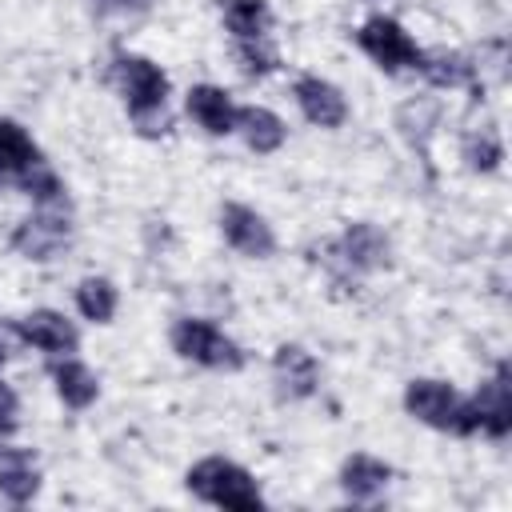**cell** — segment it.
Returning a JSON list of instances; mask_svg holds the SVG:
<instances>
[{
  "instance_id": "1",
  "label": "cell",
  "mask_w": 512,
  "mask_h": 512,
  "mask_svg": "<svg viewBox=\"0 0 512 512\" xmlns=\"http://www.w3.org/2000/svg\"><path fill=\"white\" fill-rule=\"evenodd\" d=\"M108 80L112 88L120 92L124 108H128V120L140 136L156 140L172 128V112H168V76L156 60L148 56H136V52H120L108 68Z\"/></svg>"
},
{
  "instance_id": "2",
  "label": "cell",
  "mask_w": 512,
  "mask_h": 512,
  "mask_svg": "<svg viewBox=\"0 0 512 512\" xmlns=\"http://www.w3.org/2000/svg\"><path fill=\"white\" fill-rule=\"evenodd\" d=\"M188 492L204 504H216V508H236V512H260L264 508V496H260V484L252 480V472L228 456H204L188 468L184 476Z\"/></svg>"
},
{
  "instance_id": "3",
  "label": "cell",
  "mask_w": 512,
  "mask_h": 512,
  "mask_svg": "<svg viewBox=\"0 0 512 512\" xmlns=\"http://www.w3.org/2000/svg\"><path fill=\"white\" fill-rule=\"evenodd\" d=\"M404 412L436 432H448V436H476V416H472V404L468 396H460L448 380H432V376H420V380H408L404 388Z\"/></svg>"
},
{
  "instance_id": "4",
  "label": "cell",
  "mask_w": 512,
  "mask_h": 512,
  "mask_svg": "<svg viewBox=\"0 0 512 512\" xmlns=\"http://www.w3.org/2000/svg\"><path fill=\"white\" fill-rule=\"evenodd\" d=\"M168 340H172V352L188 364H200L208 372H240L244 368V348L224 332L216 328L212 320L204 316H180L172 320L168 328Z\"/></svg>"
},
{
  "instance_id": "5",
  "label": "cell",
  "mask_w": 512,
  "mask_h": 512,
  "mask_svg": "<svg viewBox=\"0 0 512 512\" xmlns=\"http://www.w3.org/2000/svg\"><path fill=\"white\" fill-rule=\"evenodd\" d=\"M324 252H328L324 264L336 276H368L392 264V240L372 220H352L332 244H324Z\"/></svg>"
},
{
  "instance_id": "6",
  "label": "cell",
  "mask_w": 512,
  "mask_h": 512,
  "mask_svg": "<svg viewBox=\"0 0 512 512\" xmlns=\"http://www.w3.org/2000/svg\"><path fill=\"white\" fill-rule=\"evenodd\" d=\"M356 44H360V52H364L376 68H384L388 76H396V72H404V68L416 72L420 44L408 36V28H404L400 20H392V16H384V12L368 16V20L356 28Z\"/></svg>"
},
{
  "instance_id": "7",
  "label": "cell",
  "mask_w": 512,
  "mask_h": 512,
  "mask_svg": "<svg viewBox=\"0 0 512 512\" xmlns=\"http://www.w3.org/2000/svg\"><path fill=\"white\" fill-rule=\"evenodd\" d=\"M72 240V220L68 208H36L32 216H24L12 232V248L24 260H52L60 248H68Z\"/></svg>"
},
{
  "instance_id": "8",
  "label": "cell",
  "mask_w": 512,
  "mask_h": 512,
  "mask_svg": "<svg viewBox=\"0 0 512 512\" xmlns=\"http://www.w3.org/2000/svg\"><path fill=\"white\" fill-rule=\"evenodd\" d=\"M220 236L228 240V248H236V252L248 256V260H268V256L276 252V232H272V224H268L256 208L236 204V200L220 204Z\"/></svg>"
},
{
  "instance_id": "9",
  "label": "cell",
  "mask_w": 512,
  "mask_h": 512,
  "mask_svg": "<svg viewBox=\"0 0 512 512\" xmlns=\"http://www.w3.org/2000/svg\"><path fill=\"white\" fill-rule=\"evenodd\" d=\"M468 404H472V416H476V432H484L488 440H504L512 432V384H508V364L504 360L476 388V396H468Z\"/></svg>"
},
{
  "instance_id": "10",
  "label": "cell",
  "mask_w": 512,
  "mask_h": 512,
  "mask_svg": "<svg viewBox=\"0 0 512 512\" xmlns=\"http://www.w3.org/2000/svg\"><path fill=\"white\" fill-rule=\"evenodd\" d=\"M12 328H16V336H20L24 344H32V348H40V352H48V356H72V352L80 348L76 324H72L64 312H56V308H32V312L20 316Z\"/></svg>"
},
{
  "instance_id": "11",
  "label": "cell",
  "mask_w": 512,
  "mask_h": 512,
  "mask_svg": "<svg viewBox=\"0 0 512 512\" xmlns=\"http://www.w3.org/2000/svg\"><path fill=\"white\" fill-rule=\"evenodd\" d=\"M272 384L280 400H308L320 388V364L304 344H280L272 352Z\"/></svg>"
},
{
  "instance_id": "12",
  "label": "cell",
  "mask_w": 512,
  "mask_h": 512,
  "mask_svg": "<svg viewBox=\"0 0 512 512\" xmlns=\"http://www.w3.org/2000/svg\"><path fill=\"white\" fill-rule=\"evenodd\" d=\"M292 96H296V108L304 112V120L316 124V128H328L332 132V128H340L348 120L344 92L332 80H324V76H296Z\"/></svg>"
},
{
  "instance_id": "13",
  "label": "cell",
  "mask_w": 512,
  "mask_h": 512,
  "mask_svg": "<svg viewBox=\"0 0 512 512\" xmlns=\"http://www.w3.org/2000/svg\"><path fill=\"white\" fill-rule=\"evenodd\" d=\"M40 460L32 448L0 444V496L12 504H28L40 492Z\"/></svg>"
},
{
  "instance_id": "14",
  "label": "cell",
  "mask_w": 512,
  "mask_h": 512,
  "mask_svg": "<svg viewBox=\"0 0 512 512\" xmlns=\"http://www.w3.org/2000/svg\"><path fill=\"white\" fill-rule=\"evenodd\" d=\"M184 108H188V116H192L208 136H228V132H236V104H232V96H228L220 84H196V88H188Z\"/></svg>"
},
{
  "instance_id": "15",
  "label": "cell",
  "mask_w": 512,
  "mask_h": 512,
  "mask_svg": "<svg viewBox=\"0 0 512 512\" xmlns=\"http://www.w3.org/2000/svg\"><path fill=\"white\" fill-rule=\"evenodd\" d=\"M392 484V468L380 460V456H368V452H352L344 464H340V488L352 504H368L376 500L384 488Z\"/></svg>"
},
{
  "instance_id": "16",
  "label": "cell",
  "mask_w": 512,
  "mask_h": 512,
  "mask_svg": "<svg viewBox=\"0 0 512 512\" xmlns=\"http://www.w3.org/2000/svg\"><path fill=\"white\" fill-rule=\"evenodd\" d=\"M236 132L244 136V144L256 152V156H272L284 140H288V124L264 108V104H244L236 108Z\"/></svg>"
},
{
  "instance_id": "17",
  "label": "cell",
  "mask_w": 512,
  "mask_h": 512,
  "mask_svg": "<svg viewBox=\"0 0 512 512\" xmlns=\"http://www.w3.org/2000/svg\"><path fill=\"white\" fill-rule=\"evenodd\" d=\"M40 160L36 140L16 120H0V184H20Z\"/></svg>"
},
{
  "instance_id": "18",
  "label": "cell",
  "mask_w": 512,
  "mask_h": 512,
  "mask_svg": "<svg viewBox=\"0 0 512 512\" xmlns=\"http://www.w3.org/2000/svg\"><path fill=\"white\" fill-rule=\"evenodd\" d=\"M416 72L432 84V88H464L476 80V64L472 56L456 52V48H420Z\"/></svg>"
},
{
  "instance_id": "19",
  "label": "cell",
  "mask_w": 512,
  "mask_h": 512,
  "mask_svg": "<svg viewBox=\"0 0 512 512\" xmlns=\"http://www.w3.org/2000/svg\"><path fill=\"white\" fill-rule=\"evenodd\" d=\"M52 372V384H56V396L68 404V408H88L96 396H100V380L88 364H80L76 356H56L48 364Z\"/></svg>"
},
{
  "instance_id": "20",
  "label": "cell",
  "mask_w": 512,
  "mask_h": 512,
  "mask_svg": "<svg viewBox=\"0 0 512 512\" xmlns=\"http://www.w3.org/2000/svg\"><path fill=\"white\" fill-rule=\"evenodd\" d=\"M436 120H440V100L436 96H416V100H408V104L396 108V128H400V136L420 156H428V140L436 132Z\"/></svg>"
},
{
  "instance_id": "21",
  "label": "cell",
  "mask_w": 512,
  "mask_h": 512,
  "mask_svg": "<svg viewBox=\"0 0 512 512\" xmlns=\"http://www.w3.org/2000/svg\"><path fill=\"white\" fill-rule=\"evenodd\" d=\"M220 16L232 40H256V36H268L272 28L268 0H220Z\"/></svg>"
},
{
  "instance_id": "22",
  "label": "cell",
  "mask_w": 512,
  "mask_h": 512,
  "mask_svg": "<svg viewBox=\"0 0 512 512\" xmlns=\"http://www.w3.org/2000/svg\"><path fill=\"white\" fill-rule=\"evenodd\" d=\"M116 304H120V292H116V284H112L108 276H84V280L76 284V308H80L84 320H92V324H112Z\"/></svg>"
},
{
  "instance_id": "23",
  "label": "cell",
  "mask_w": 512,
  "mask_h": 512,
  "mask_svg": "<svg viewBox=\"0 0 512 512\" xmlns=\"http://www.w3.org/2000/svg\"><path fill=\"white\" fill-rule=\"evenodd\" d=\"M232 60L244 76L260 80V76H272L280 68V52L272 44V36H256V40H232Z\"/></svg>"
},
{
  "instance_id": "24",
  "label": "cell",
  "mask_w": 512,
  "mask_h": 512,
  "mask_svg": "<svg viewBox=\"0 0 512 512\" xmlns=\"http://www.w3.org/2000/svg\"><path fill=\"white\" fill-rule=\"evenodd\" d=\"M460 156L472 172H496L500 160H504V140L492 128H472L460 144Z\"/></svg>"
},
{
  "instance_id": "25",
  "label": "cell",
  "mask_w": 512,
  "mask_h": 512,
  "mask_svg": "<svg viewBox=\"0 0 512 512\" xmlns=\"http://www.w3.org/2000/svg\"><path fill=\"white\" fill-rule=\"evenodd\" d=\"M20 428V396L12 392V384L0 380V436Z\"/></svg>"
},
{
  "instance_id": "26",
  "label": "cell",
  "mask_w": 512,
  "mask_h": 512,
  "mask_svg": "<svg viewBox=\"0 0 512 512\" xmlns=\"http://www.w3.org/2000/svg\"><path fill=\"white\" fill-rule=\"evenodd\" d=\"M104 12H136V8H148V0H96Z\"/></svg>"
},
{
  "instance_id": "27",
  "label": "cell",
  "mask_w": 512,
  "mask_h": 512,
  "mask_svg": "<svg viewBox=\"0 0 512 512\" xmlns=\"http://www.w3.org/2000/svg\"><path fill=\"white\" fill-rule=\"evenodd\" d=\"M4 356H8V352H4V344H0V368H4Z\"/></svg>"
}]
</instances>
